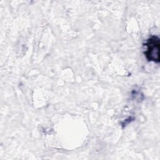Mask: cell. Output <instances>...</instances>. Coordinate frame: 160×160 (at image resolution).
<instances>
[{
  "label": "cell",
  "mask_w": 160,
  "mask_h": 160,
  "mask_svg": "<svg viewBox=\"0 0 160 160\" xmlns=\"http://www.w3.org/2000/svg\"><path fill=\"white\" fill-rule=\"evenodd\" d=\"M144 46L146 47L144 54L148 61L159 63L160 49L159 38L155 35L151 36L146 39Z\"/></svg>",
  "instance_id": "obj_1"
}]
</instances>
